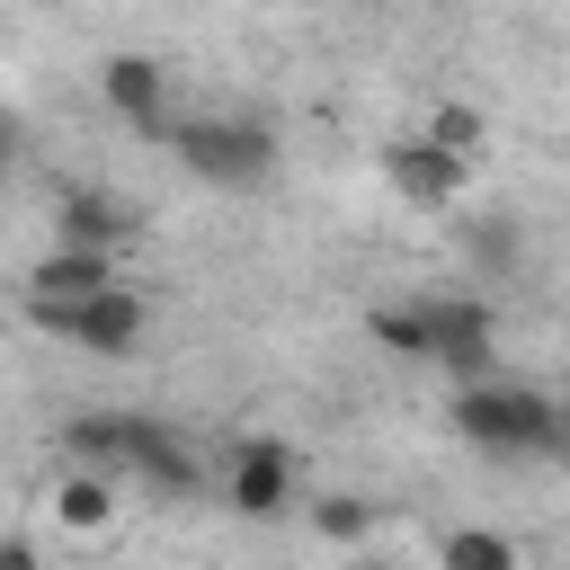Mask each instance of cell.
<instances>
[{"instance_id": "obj_15", "label": "cell", "mask_w": 570, "mask_h": 570, "mask_svg": "<svg viewBox=\"0 0 570 570\" xmlns=\"http://www.w3.org/2000/svg\"><path fill=\"white\" fill-rule=\"evenodd\" d=\"M116 436H125V410H80V419H62V454H71V463L116 472Z\"/></svg>"}, {"instance_id": "obj_6", "label": "cell", "mask_w": 570, "mask_h": 570, "mask_svg": "<svg viewBox=\"0 0 570 570\" xmlns=\"http://www.w3.org/2000/svg\"><path fill=\"white\" fill-rule=\"evenodd\" d=\"M285 499H294V445L285 436H240L232 463H223V508L267 525V517H285Z\"/></svg>"}, {"instance_id": "obj_12", "label": "cell", "mask_w": 570, "mask_h": 570, "mask_svg": "<svg viewBox=\"0 0 570 570\" xmlns=\"http://www.w3.org/2000/svg\"><path fill=\"white\" fill-rule=\"evenodd\" d=\"M365 338L392 347L401 365H419V356H428V303H419V294H410V303H374V312H365Z\"/></svg>"}, {"instance_id": "obj_13", "label": "cell", "mask_w": 570, "mask_h": 570, "mask_svg": "<svg viewBox=\"0 0 570 570\" xmlns=\"http://www.w3.org/2000/svg\"><path fill=\"white\" fill-rule=\"evenodd\" d=\"M436 570H517V543L499 525H454L436 534Z\"/></svg>"}, {"instance_id": "obj_18", "label": "cell", "mask_w": 570, "mask_h": 570, "mask_svg": "<svg viewBox=\"0 0 570 570\" xmlns=\"http://www.w3.org/2000/svg\"><path fill=\"white\" fill-rule=\"evenodd\" d=\"M18 160H27V116H18V107H0V187L18 178Z\"/></svg>"}, {"instance_id": "obj_11", "label": "cell", "mask_w": 570, "mask_h": 570, "mask_svg": "<svg viewBox=\"0 0 570 570\" xmlns=\"http://www.w3.org/2000/svg\"><path fill=\"white\" fill-rule=\"evenodd\" d=\"M53 517H62L71 534H107V525H116V481H107L98 463H71L62 490H53Z\"/></svg>"}, {"instance_id": "obj_9", "label": "cell", "mask_w": 570, "mask_h": 570, "mask_svg": "<svg viewBox=\"0 0 570 570\" xmlns=\"http://www.w3.org/2000/svg\"><path fill=\"white\" fill-rule=\"evenodd\" d=\"M142 232V214L116 196V187H62L53 205V240H80V249H125Z\"/></svg>"}, {"instance_id": "obj_5", "label": "cell", "mask_w": 570, "mask_h": 570, "mask_svg": "<svg viewBox=\"0 0 570 570\" xmlns=\"http://www.w3.org/2000/svg\"><path fill=\"white\" fill-rule=\"evenodd\" d=\"M116 472H134V481H142V490H160V499H187V490L205 481V454L187 445V428L125 410V436H116Z\"/></svg>"}, {"instance_id": "obj_14", "label": "cell", "mask_w": 570, "mask_h": 570, "mask_svg": "<svg viewBox=\"0 0 570 570\" xmlns=\"http://www.w3.org/2000/svg\"><path fill=\"white\" fill-rule=\"evenodd\" d=\"M472 267H481L490 285H508V276L525 267V223H517V214H490V223H472Z\"/></svg>"}, {"instance_id": "obj_4", "label": "cell", "mask_w": 570, "mask_h": 570, "mask_svg": "<svg viewBox=\"0 0 570 570\" xmlns=\"http://www.w3.org/2000/svg\"><path fill=\"white\" fill-rule=\"evenodd\" d=\"M419 303H428V356L419 365H436L454 383L499 374V312L481 294H419Z\"/></svg>"}, {"instance_id": "obj_10", "label": "cell", "mask_w": 570, "mask_h": 570, "mask_svg": "<svg viewBox=\"0 0 570 570\" xmlns=\"http://www.w3.org/2000/svg\"><path fill=\"white\" fill-rule=\"evenodd\" d=\"M107 276H116V249H80V240H53V249L27 267V303H71V294L107 285Z\"/></svg>"}, {"instance_id": "obj_16", "label": "cell", "mask_w": 570, "mask_h": 570, "mask_svg": "<svg viewBox=\"0 0 570 570\" xmlns=\"http://www.w3.org/2000/svg\"><path fill=\"white\" fill-rule=\"evenodd\" d=\"M312 534L321 543H365L374 534V499H312Z\"/></svg>"}, {"instance_id": "obj_8", "label": "cell", "mask_w": 570, "mask_h": 570, "mask_svg": "<svg viewBox=\"0 0 570 570\" xmlns=\"http://www.w3.org/2000/svg\"><path fill=\"white\" fill-rule=\"evenodd\" d=\"M383 178H392V196L401 205H454V187H463V160L445 151V142H428V134H410V142H392L383 151Z\"/></svg>"}, {"instance_id": "obj_3", "label": "cell", "mask_w": 570, "mask_h": 570, "mask_svg": "<svg viewBox=\"0 0 570 570\" xmlns=\"http://www.w3.org/2000/svg\"><path fill=\"white\" fill-rule=\"evenodd\" d=\"M27 321L53 330V338L80 347V356H125V347H142L151 303H142V285L107 276V285H89V294H71V303H27Z\"/></svg>"}, {"instance_id": "obj_17", "label": "cell", "mask_w": 570, "mask_h": 570, "mask_svg": "<svg viewBox=\"0 0 570 570\" xmlns=\"http://www.w3.org/2000/svg\"><path fill=\"white\" fill-rule=\"evenodd\" d=\"M428 142H445L454 160H472V151H481V116H472V107H436V116H428Z\"/></svg>"}, {"instance_id": "obj_7", "label": "cell", "mask_w": 570, "mask_h": 570, "mask_svg": "<svg viewBox=\"0 0 570 570\" xmlns=\"http://www.w3.org/2000/svg\"><path fill=\"white\" fill-rule=\"evenodd\" d=\"M98 98H107V116L134 125L142 142L169 134V71H160L151 53H107V62H98Z\"/></svg>"}, {"instance_id": "obj_1", "label": "cell", "mask_w": 570, "mask_h": 570, "mask_svg": "<svg viewBox=\"0 0 570 570\" xmlns=\"http://www.w3.org/2000/svg\"><path fill=\"white\" fill-rule=\"evenodd\" d=\"M445 428L472 445V454H499V463H552L570 436H561V401L543 383H517V374H472L454 383L445 401Z\"/></svg>"}, {"instance_id": "obj_2", "label": "cell", "mask_w": 570, "mask_h": 570, "mask_svg": "<svg viewBox=\"0 0 570 570\" xmlns=\"http://www.w3.org/2000/svg\"><path fill=\"white\" fill-rule=\"evenodd\" d=\"M169 160L196 178V187H214V196H249V187H267L276 178V134L258 125V116H169Z\"/></svg>"}]
</instances>
